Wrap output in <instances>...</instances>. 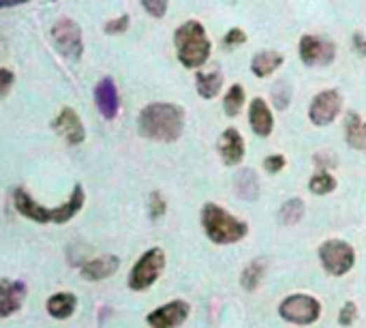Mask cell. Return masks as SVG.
I'll return each instance as SVG.
<instances>
[{
  "instance_id": "24",
  "label": "cell",
  "mask_w": 366,
  "mask_h": 328,
  "mask_svg": "<svg viewBox=\"0 0 366 328\" xmlns=\"http://www.w3.org/2000/svg\"><path fill=\"white\" fill-rule=\"evenodd\" d=\"M302 217H304V202L300 197L287 199L278 211V223L283 225H296Z\"/></svg>"
},
{
  "instance_id": "8",
  "label": "cell",
  "mask_w": 366,
  "mask_h": 328,
  "mask_svg": "<svg viewBox=\"0 0 366 328\" xmlns=\"http://www.w3.org/2000/svg\"><path fill=\"white\" fill-rule=\"evenodd\" d=\"M52 39L56 50L71 58V60H79L81 52H84V41H81V28L77 26V22L73 20H60L54 24L52 28Z\"/></svg>"
},
{
  "instance_id": "25",
  "label": "cell",
  "mask_w": 366,
  "mask_h": 328,
  "mask_svg": "<svg viewBox=\"0 0 366 328\" xmlns=\"http://www.w3.org/2000/svg\"><path fill=\"white\" fill-rule=\"evenodd\" d=\"M334 189H337V181L328 172H319V174L311 176V181H309V191L315 195H328Z\"/></svg>"
},
{
  "instance_id": "20",
  "label": "cell",
  "mask_w": 366,
  "mask_h": 328,
  "mask_svg": "<svg viewBox=\"0 0 366 328\" xmlns=\"http://www.w3.org/2000/svg\"><path fill=\"white\" fill-rule=\"evenodd\" d=\"M75 307H77V299L71 292H58V294L50 296V301H48V313L56 320L71 317Z\"/></svg>"
},
{
  "instance_id": "14",
  "label": "cell",
  "mask_w": 366,
  "mask_h": 328,
  "mask_svg": "<svg viewBox=\"0 0 366 328\" xmlns=\"http://www.w3.org/2000/svg\"><path fill=\"white\" fill-rule=\"evenodd\" d=\"M95 103H97L99 112L107 120L116 118L118 107H120V99H118V91H116V84H114L111 77H103L97 84V88H95Z\"/></svg>"
},
{
  "instance_id": "30",
  "label": "cell",
  "mask_w": 366,
  "mask_h": 328,
  "mask_svg": "<svg viewBox=\"0 0 366 328\" xmlns=\"http://www.w3.org/2000/svg\"><path fill=\"white\" fill-rule=\"evenodd\" d=\"M358 320V307H355V303H345L343 307H341V311H339V324L341 326H351L353 322Z\"/></svg>"
},
{
  "instance_id": "33",
  "label": "cell",
  "mask_w": 366,
  "mask_h": 328,
  "mask_svg": "<svg viewBox=\"0 0 366 328\" xmlns=\"http://www.w3.org/2000/svg\"><path fill=\"white\" fill-rule=\"evenodd\" d=\"M129 28V15H120L118 20H111L105 24V32L107 34H118V32H125Z\"/></svg>"
},
{
  "instance_id": "26",
  "label": "cell",
  "mask_w": 366,
  "mask_h": 328,
  "mask_svg": "<svg viewBox=\"0 0 366 328\" xmlns=\"http://www.w3.org/2000/svg\"><path fill=\"white\" fill-rule=\"evenodd\" d=\"M242 105H244V91H242L240 84H233L227 91L225 99H223V110H225L227 116H238L240 110H242Z\"/></svg>"
},
{
  "instance_id": "19",
  "label": "cell",
  "mask_w": 366,
  "mask_h": 328,
  "mask_svg": "<svg viewBox=\"0 0 366 328\" xmlns=\"http://www.w3.org/2000/svg\"><path fill=\"white\" fill-rule=\"evenodd\" d=\"M233 187H236L238 197H242V199L255 202V199L259 197V178H257L255 170H251V168H242V170L236 174Z\"/></svg>"
},
{
  "instance_id": "21",
  "label": "cell",
  "mask_w": 366,
  "mask_h": 328,
  "mask_svg": "<svg viewBox=\"0 0 366 328\" xmlns=\"http://www.w3.org/2000/svg\"><path fill=\"white\" fill-rule=\"evenodd\" d=\"M280 65H283V56H280L278 52L264 50V52H259V54L253 56V60H251V71H253L257 77H268V75H272Z\"/></svg>"
},
{
  "instance_id": "28",
  "label": "cell",
  "mask_w": 366,
  "mask_h": 328,
  "mask_svg": "<svg viewBox=\"0 0 366 328\" xmlns=\"http://www.w3.org/2000/svg\"><path fill=\"white\" fill-rule=\"evenodd\" d=\"M165 211H168V204H165V199H163V195H161L158 191L150 193V202H148V213H150V217H152V219H161L163 215H165Z\"/></svg>"
},
{
  "instance_id": "6",
  "label": "cell",
  "mask_w": 366,
  "mask_h": 328,
  "mask_svg": "<svg viewBox=\"0 0 366 328\" xmlns=\"http://www.w3.org/2000/svg\"><path fill=\"white\" fill-rule=\"evenodd\" d=\"M163 268H165V254H163V249H158V247L148 249L137 260V264L133 266V270L129 275V288L135 292L148 290L150 285L161 277Z\"/></svg>"
},
{
  "instance_id": "3",
  "label": "cell",
  "mask_w": 366,
  "mask_h": 328,
  "mask_svg": "<svg viewBox=\"0 0 366 328\" xmlns=\"http://www.w3.org/2000/svg\"><path fill=\"white\" fill-rule=\"evenodd\" d=\"M201 225L206 236L217 244H233L249 234L247 223L236 219L231 213L212 202L201 209Z\"/></svg>"
},
{
  "instance_id": "7",
  "label": "cell",
  "mask_w": 366,
  "mask_h": 328,
  "mask_svg": "<svg viewBox=\"0 0 366 328\" xmlns=\"http://www.w3.org/2000/svg\"><path fill=\"white\" fill-rule=\"evenodd\" d=\"M278 315L290 322V324H300V326H309L313 322L319 320L321 315V303L309 294H292L287 296L280 307H278Z\"/></svg>"
},
{
  "instance_id": "12",
  "label": "cell",
  "mask_w": 366,
  "mask_h": 328,
  "mask_svg": "<svg viewBox=\"0 0 366 328\" xmlns=\"http://www.w3.org/2000/svg\"><path fill=\"white\" fill-rule=\"evenodd\" d=\"M52 127L71 146H77V144H81L86 140V129H84V125H81V120H79V116L73 107L60 110V114L52 122Z\"/></svg>"
},
{
  "instance_id": "32",
  "label": "cell",
  "mask_w": 366,
  "mask_h": 328,
  "mask_svg": "<svg viewBox=\"0 0 366 328\" xmlns=\"http://www.w3.org/2000/svg\"><path fill=\"white\" fill-rule=\"evenodd\" d=\"M264 168H266V172H270V174L280 172V170L285 168V157H283V155H270V157H266V159H264Z\"/></svg>"
},
{
  "instance_id": "23",
  "label": "cell",
  "mask_w": 366,
  "mask_h": 328,
  "mask_svg": "<svg viewBox=\"0 0 366 328\" xmlns=\"http://www.w3.org/2000/svg\"><path fill=\"white\" fill-rule=\"evenodd\" d=\"M264 275H266V262H264L262 258H257V260L249 262L247 268L242 270V275H240V285H242L244 290L253 292V290L259 288V283H262Z\"/></svg>"
},
{
  "instance_id": "4",
  "label": "cell",
  "mask_w": 366,
  "mask_h": 328,
  "mask_svg": "<svg viewBox=\"0 0 366 328\" xmlns=\"http://www.w3.org/2000/svg\"><path fill=\"white\" fill-rule=\"evenodd\" d=\"M174 44H176V54L178 60L187 67V69H195L201 67L210 58V41L206 34V28H203L199 22L191 20L187 24H182L176 34H174Z\"/></svg>"
},
{
  "instance_id": "10",
  "label": "cell",
  "mask_w": 366,
  "mask_h": 328,
  "mask_svg": "<svg viewBox=\"0 0 366 328\" xmlns=\"http://www.w3.org/2000/svg\"><path fill=\"white\" fill-rule=\"evenodd\" d=\"M337 56V48L330 41H323L313 34H304L300 39V58L309 67H325L330 65Z\"/></svg>"
},
{
  "instance_id": "11",
  "label": "cell",
  "mask_w": 366,
  "mask_h": 328,
  "mask_svg": "<svg viewBox=\"0 0 366 328\" xmlns=\"http://www.w3.org/2000/svg\"><path fill=\"white\" fill-rule=\"evenodd\" d=\"M191 307L184 301H172L168 305H163L154 311L148 313L146 322L150 328H178L184 324V320L189 317Z\"/></svg>"
},
{
  "instance_id": "29",
  "label": "cell",
  "mask_w": 366,
  "mask_h": 328,
  "mask_svg": "<svg viewBox=\"0 0 366 328\" xmlns=\"http://www.w3.org/2000/svg\"><path fill=\"white\" fill-rule=\"evenodd\" d=\"M168 3L170 0H142L144 9L152 15V18H163L168 13Z\"/></svg>"
},
{
  "instance_id": "2",
  "label": "cell",
  "mask_w": 366,
  "mask_h": 328,
  "mask_svg": "<svg viewBox=\"0 0 366 328\" xmlns=\"http://www.w3.org/2000/svg\"><path fill=\"white\" fill-rule=\"evenodd\" d=\"M84 199H86V195H84V189H81L79 185L73 187L71 197L62 204V206L52 209V211L41 206V204L34 202L24 189H18L13 193V204H15L18 213L24 215L30 221H36V223H67L81 211V206H84Z\"/></svg>"
},
{
  "instance_id": "9",
  "label": "cell",
  "mask_w": 366,
  "mask_h": 328,
  "mask_svg": "<svg viewBox=\"0 0 366 328\" xmlns=\"http://www.w3.org/2000/svg\"><path fill=\"white\" fill-rule=\"evenodd\" d=\"M343 107V97L339 91H323L319 95H315V99L309 105V118L313 125L317 127H325L341 114Z\"/></svg>"
},
{
  "instance_id": "18",
  "label": "cell",
  "mask_w": 366,
  "mask_h": 328,
  "mask_svg": "<svg viewBox=\"0 0 366 328\" xmlns=\"http://www.w3.org/2000/svg\"><path fill=\"white\" fill-rule=\"evenodd\" d=\"M345 142L353 150H366V122L358 112H349L345 118Z\"/></svg>"
},
{
  "instance_id": "13",
  "label": "cell",
  "mask_w": 366,
  "mask_h": 328,
  "mask_svg": "<svg viewBox=\"0 0 366 328\" xmlns=\"http://www.w3.org/2000/svg\"><path fill=\"white\" fill-rule=\"evenodd\" d=\"M26 299V285L22 281L0 279V317H9L22 309Z\"/></svg>"
},
{
  "instance_id": "5",
  "label": "cell",
  "mask_w": 366,
  "mask_h": 328,
  "mask_svg": "<svg viewBox=\"0 0 366 328\" xmlns=\"http://www.w3.org/2000/svg\"><path fill=\"white\" fill-rule=\"evenodd\" d=\"M319 260H321L323 270L328 275L343 277L353 268L355 251H353V247L349 242L332 238V240H325L319 247Z\"/></svg>"
},
{
  "instance_id": "16",
  "label": "cell",
  "mask_w": 366,
  "mask_h": 328,
  "mask_svg": "<svg viewBox=\"0 0 366 328\" xmlns=\"http://www.w3.org/2000/svg\"><path fill=\"white\" fill-rule=\"evenodd\" d=\"M249 122H251V129L255 131V136H259V138H268L272 133L274 118H272L270 107H268V103L264 99H253L251 101Z\"/></svg>"
},
{
  "instance_id": "31",
  "label": "cell",
  "mask_w": 366,
  "mask_h": 328,
  "mask_svg": "<svg viewBox=\"0 0 366 328\" xmlns=\"http://www.w3.org/2000/svg\"><path fill=\"white\" fill-rule=\"evenodd\" d=\"M13 81H15V75L9 69H0V99H5L9 95Z\"/></svg>"
},
{
  "instance_id": "17",
  "label": "cell",
  "mask_w": 366,
  "mask_h": 328,
  "mask_svg": "<svg viewBox=\"0 0 366 328\" xmlns=\"http://www.w3.org/2000/svg\"><path fill=\"white\" fill-rule=\"evenodd\" d=\"M118 266H120V260L111 254H105L81 266V277L88 281H103V279L111 277L118 270Z\"/></svg>"
},
{
  "instance_id": "22",
  "label": "cell",
  "mask_w": 366,
  "mask_h": 328,
  "mask_svg": "<svg viewBox=\"0 0 366 328\" xmlns=\"http://www.w3.org/2000/svg\"><path fill=\"white\" fill-rule=\"evenodd\" d=\"M195 86H197V93L203 99H215L219 95V91H221V86H223V75H221V71L197 73Z\"/></svg>"
},
{
  "instance_id": "35",
  "label": "cell",
  "mask_w": 366,
  "mask_h": 328,
  "mask_svg": "<svg viewBox=\"0 0 366 328\" xmlns=\"http://www.w3.org/2000/svg\"><path fill=\"white\" fill-rule=\"evenodd\" d=\"M353 44L360 56H366V39L362 34H353Z\"/></svg>"
},
{
  "instance_id": "34",
  "label": "cell",
  "mask_w": 366,
  "mask_h": 328,
  "mask_svg": "<svg viewBox=\"0 0 366 328\" xmlns=\"http://www.w3.org/2000/svg\"><path fill=\"white\" fill-rule=\"evenodd\" d=\"M225 46H229V48H236V46H242L244 41H247V34H244L240 28H231L227 34H225Z\"/></svg>"
},
{
  "instance_id": "1",
  "label": "cell",
  "mask_w": 366,
  "mask_h": 328,
  "mask_svg": "<svg viewBox=\"0 0 366 328\" xmlns=\"http://www.w3.org/2000/svg\"><path fill=\"white\" fill-rule=\"evenodd\" d=\"M140 133L154 142H176L184 129V112L174 103H150L137 120Z\"/></svg>"
},
{
  "instance_id": "15",
  "label": "cell",
  "mask_w": 366,
  "mask_h": 328,
  "mask_svg": "<svg viewBox=\"0 0 366 328\" xmlns=\"http://www.w3.org/2000/svg\"><path fill=\"white\" fill-rule=\"evenodd\" d=\"M219 152L225 166H238L244 159V140L238 129L229 127L223 131V136L219 138Z\"/></svg>"
},
{
  "instance_id": "27",
  "label": "cell",
  "mask_w": 366,
  "mask_h": 328,
  "mask_svg": "<svg viewBox=\"0 0 366 328\" xmlns=\"http://www.w3.org/2000/svg\"><path fill=\"white\" fill-rule=\"evenodd\" d=\"M292 101V86L287 81H276L274 88H272V103L276 110H287Z\"/></svg>"
},
{
  "instance_id": "36",
  "label": "cell",
  "mask_w": 366,
  "mask_h": 328,
  "mask_svg": "<svg viewBox=\"0 0 366 328\" xmlns=\"http://www.w3.org/2000/svg\"><path fill=\"white\" fill-rule=\"evenodd\" d=\"M28 0H0V9H7V7H15V5H24Z\"/></svg>"
}]
</instances>
